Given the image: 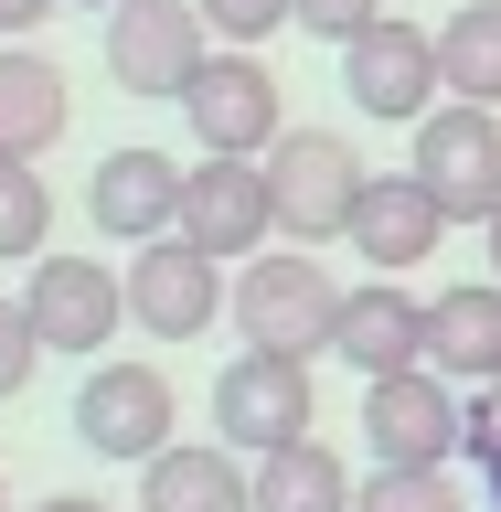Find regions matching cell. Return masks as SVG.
I'll list each match as a JSON object with an SVG mask.
<instances>
[{
	"mask_svg": "<svg viewBox=\"0 0 501 512\" xmlns=\"http://www.w3.org/2000/svg\"><path fill=\"white\" fill-rule=\"evenodd\" d=\"M363 150H352L342 128H278V150H267V192H278V235L288 246H331L352 235V203H363Z\"/></svg>",
	"mask_w": 501,
	"mask_h": 512,
	"instance_id": "6da1fadb",
	"label": "cell"
},
{
	"mask_svg": "<svg viewBox=\"0 0 501 512\" xmlns=\"http://www.w3.org/2000/svg\"><path fill=\"white\" fill-rule=\"evenodd\" d=\"M203 0H107L96 11V54H107V75H118L128 96H171L182 107V86L203 75Z\"/></svg>",
	"mask_w": 501,
	"mask_h": 512,
	"instance_id": "7a4b0ae2",
	"label": "cell"
},
{
	"mask_svg": "<svg viewBox=\"0 0 501 512\" xmlns=\"http://www.w3.org/2000/svg\"><path fill=\"white\" fill-rule=\"evenodd\" d=\"M416 182L448 203V224H491L501 214V107L438 96L416 118Z\"/></svg>",
	"mask_w": 501,
	"mask_h": 512,
	"instance_id": "3957f363",
	"label": "cell"
},
{
	"mask_svg": "<svg viewBox=\"0 0 501 512\" xmlns=\"http://www.w3.org/2000/svg\"><path fill=\"white\" fill-rule=\"evenodd\" d=\"M214 310H235V288H224V256L192 246L182 224L150 235V246H128V320L150 331V342H203Z\"/></svg>",
	"mask_w": 501,
	"mask_h": 512,
	"instance_id": "277c9868",
	"label": "cell"
},
{
	"mask_svg": "<svg viewBox=\"0 0 501 512\" xmlns=\"http://www.w3.org/2000/svg\"><path fill=\"white\" fill-rule=\"evenodd\" d=\"M331 320H342V288L320 267L310 246L288 256H246V278H235V331L256 352H331Z\"/></svg>",
	"mask_w": 501,
	"mask_h": 512,
	"instance_id": "5b68a950",
	"label": "cell"
},
{
	"mask_svg": "<svg viewBox=\"0 0 501 512\" xmlns=\"http://www.w3.org/2000/svg\"><path fill=\"white\" fill-rule=\"evenodd\" d=\"M22 310H32V331L54 352H75V363H96V352L128 331V278L107 267V256H32V278H22Z\"/></svg>",
	"mask_w": 501,
	"mask_h": 512,
	"instance_id": "8992f818",
	"label": "cell"
},
{
	"mask_svg": "<svg viewBox=\"0 0 501 512\" xmlns=\"http://www.w3.org/2000/svg\"><path fill=\"white\" fill-rule=\"evenodd\" d=\"M363 448H374V470H448V448H459V384L438 363L374 374L363 384Z\"/></svg>",
	"mask_w": 501,
	"mask_h": 512,
	"instance_id": "52a82bcc",
	"label": "cell"
},
{
	"mask_svg": "<svg viewBox=\"0 0 501 512\" xmlns=\"http://www.w3.org/2000/svg\"><path fill=\"white\" fill-rule=\"evenodd\" d=\"M171 374L160 363H86V384H75V406H64V427L96 448V459H160L171 448Z\"/></svg>",
	"mask_w": 501,
	"mask_h": 512,
	"instance_id": "ba28073f",
	"label": "cell"
},
{
	"mask_svg": "<svg viewBox=\"0 0 501 512\" xmlns=\"http://www.w3.org/2000/svg\"><path fill=\"white\" fill-rule=\"evenodd\" d=\"M214 438L224 448H288V438H310V352H235L214 374Z\"/></svg>",
	"mask_w": 501,
	"mask_h": 512,
	"instance_id": "9c48e42d",
	"label": "cell"
},
{
	"mask_svg": "<svg viewBox=\"0 0 501 512\" xmlns=\"http://www.w3.org/2000/svg\"><path fill=\"white\" fill-rule=\"evenodd\" d=\"M438 86H448L438 32H416V22H363L342 43V96L363 107V118H384V128H416L427 107H438Z\"/></svg>",
	"mask_w": 501,
	"mask_h": 512,
	"instance_id": "30bf717a",
	"label": "cell"
},
{
	"mask_svg": "<svg viewBox=\"0 0 501 512\" xmlns=\"http://www.w3.org/2000/svg\"><path fill=\"white\" fill-rule=\"evenodd\" d=\"M182 118H192V139H203V150L267 160V150H278V128H288V107H278V75L235 43V54H203V75L182 86Z\"/></svg>",
	"mask_w": 501,
	"mask_h": 512,
	"instance_id": "8fae6325",
	"label": "cell"
},
{
	"mask_svg": "<svg viewBox=\"0 0 501 512\" xmlns=\"http://www.w3.org/2000/svg\"><path fill=\"white\" fill-rule=\"evenodd\" d=\"M182 235L214 256H256L278 235V192H267V160H235V150H203V171L182 182Z\"/></svg>",
	"mask_w": 501,
	"mask_h": 512,
	"instance_id": "7c38bea8",
	"label": "cell"
},
{
	"mask_svg": "<svg viewBox=\"0 0 501 512\" xmlns=\"http://www.w3.org/2000/svg\"><path fill=\"white\" fill-rule=\"evenodd\" d=\"M438 235H448V203L416 182V160H406V171H374V182H363L342 246L374 256V278H406V267H427V256H438Z\"/></svg>",
	"mask_w": 501,
	"mask_h": 512,
	"instance_id": "4fadbf2b",
	"label": "cell"
},
{
	"mask_svg": "<svg viewBox=\"0 0 501 512\" xmlns=\"http://www.w3.org/2000/svg\"><path fill=\"white\" fill-rule=\"evenodd\" d=\"M182 160L171 150H107L96 160V182H86V214L107 246H150V235H171L182 224Z\"/></svg>",
	"mask_w": 501,
	"mask_h": 512,
	"instance_id": "5bb4252c",
	"label": "cell"
},
{
	"mask_svg": "<svg viewBox=\"0 0 501 512\" xmlns=\"http://www.w3.org/2000/svg\"><path fill=\"white\" fill-rule=\"evenodd\" d=\"M331 352H342L352 374H406V363H427V299H406L395 278H363L342 288V320H331Z\"/></svg>",
	"mask_w": 501,
	"mask_h": 512,
	"instance_id": "9a60e30c",
	"label": "cell"
},
{
	"mask_svg": "<svg viewBox=\"0 0 501 512\" xmlns=\"http://www.w3.org/2000/svg\"><path fill=\"white\" fill-rule=\"evenodd\" d=\"M139 512H256V470H235L224 438H171L160 459H139Z\"/></svg>",
	"mask_w": 501,
	"mask_h": 512,
	"instance_id": "2e32d148",
	"label": "cell"
},
{
	"mask_svg": "<svg viewBox=\"0 0 501 512\" xmlns=\"http://www.w3.org/2000/svg\"><path fill=\"white\" fill-rule=\"evenodd\" d=\"M427 363L448 384H491L501 374V278H470V288H438L427 299Z\"/></svg>",
	"mask_w": 501,
	"mask_h": 512,
	"instance_id": "e0dca14e",
	"label": "cell"
},
{
	"mask_svg": "<svg viewBox=\"0 0 501 512\" xmlns=\"http://www.w3.org/2000/svg\"><path fill=\"white\" fill-rule=\"evenodd\" d=\"M64 139V75L22 43H0V150L11 160H43Z\"/></svg>",
	"mask_w": 501,
	"mask_h": 512,
	"instance_id": "ac0fdd59",
	"label": "cell"
},
{
	"mask_svg": "<svg viewBox=\"0 0 501 512\" xmlns=\"http://www.w3.org/2000/svg\"><path fill=\"white\" fill-rule=\"evenodd\" d=\"M352 491H363V480H352L320 438L256 448V512H352Z\"/></svg>",
	"mask_w": 501,
	"mask_h": 512,
	"instance_id": "d6986e66",
	"label": "cell"
},
{
	"mask_svg": "<svg viewBox=\"0 0 501 512\" xmlns=\"http://www.w3.org/2000/svg\"><path fill=\"white\" fill-rule=\"evenodd\" d=\"M438 64H448V96H480L501 107V0H459L438 22Z\"/></svg>",
	"mask_w": 501,
	"mask_h": 512,
	"instance_id": "ffe728a7",
	"label": "cell"
},
{
	"mask_svg": "<svg viewBox=\"0 0 501 512\" xmlns=\"http://www.w3.org/2000/svg\"><path fill=\"white\" fill-rule=\"evenodd\" d=\"M43 246H54V192H43L32 160L0 150V267H32Z\"/></svg>",
	"mask_w": 501,
	"mask_h": 512,
	"instance_id": "44dd1931",
	"label": "cell"
},
{
	"mask_svg": "<svg viewBox=\"0 0 501 512\" xmlns=\"http://www.w3.org/2000/svg\"><path fill=\"white\" fill-rule=\"evenodd\" d=\"M352 512H480V491L459 470H374L352 491Z\"/></svg>",
	"mask_w": 501,
	"mask_h": 512,
	"instance_id": "7402d4cb",
	"label": "cell"
},
{
	"mask_svg": "<svg viewBox=\"0 0 501 512\" xmlns=\"http://www.w3.org/2000/svg\"><path fill=\"white\" fill-rule=\"evenodd\" d=\"M43 352H54V342L32 331V310H22V299H0V406L32 384V363H43Z\"/></svg>",
	"mask_w": 501,
	"mask_h": 512,
	"instance_id": "603a6c76",
	"label": "cell"
},
{
	"mask_svg": "<svg viewBox=\"0 0 501 512\" xmlns=\"http://www.w3.org/2000/svg\"><path fill=\"white\" fill-rule=\"evenodd\" d=\"M203 22H214L224 43H267V32L299 22V0H203Z\"/></svg>",
	"mask_w": 501,
	"mask_h": 512,
	"instance_id": "cb8c5ba5",
	"label": "cell"
},
{
	"mask_svg": "<svg viewBox=\"0 0 501 512\" xmlns=\"http://www.w3.org/2000/svg\"><path fill=\"white\" fill-rule=\"evenodd\" d=\"M363 22H384V0H299V32H320V43H352Z\"/></svg>",
	"mask_w": 501,
	"mask_h": 512,
	"instance_id": "d4e9b609",
	"label": "cell"
},
{
	"mask_svg": "<svg viewBox=\"0 0 501 512\" xmlns=\"http://www.w3.org/2000/svg\"><path fill=\"white\" fill-rule=\"evenodd\" d=\"M43 11H64V0H0V43H22V32L43 22Z\"/></svg>",
	"mask_w": 501,
	"mask_h": 512,
	"instance_id": "484cf974",
	"label": "cell"
},
{
	"mask_svg": "<svg viewBox=\"0 0 501 512\" xmlns=\"http://www.w3.org/2000/svg\"><path fill=\"white\" fill-rule=\"evenodd\" d=\"M470 491H480V502L501 512V448H480V459H470Z\"/></svg>",
	"mask_w": 501,
	"mask_h": 512,
	"instance_id": "4316f807",
	"label": "cell"
},
{
	"mask_svg": "<svg viewBox=\"0 0 501 512\" xmlns=\"http://www.w3.org/2000/svg\"><path fill=\"white\" fill-rule=\"evenodd\" d=\"M43 512H107V502H86V491H54V502H43Z\"/></svg>",
	"mask_w": 501,
	"mask_h": 512,
	"instance_id": "83f0119b",
	"label": "cell"
},
{
	"mask_svg": "<svg viewBox=\"0 0 501 512\" xmlns=\"http://www.w3.org/2000/svg\"><path fill=\"white\" fill-rule=\"evenodd\" d=\"M480 235H491V278H501V214H491V224H480Z\"/></svg>",
	"mask_w": 501,
	"mask_h": 512,
	"instance_id": "f1b7e54d",
	"label": "cell"
},
{
	"mask_svg": "<svg viewBox=\"0 0 501 512\" xmlns=\"http://www.w3.org/2000/svg\"><path fill=\"white\" fill-rule=\"evenodd\" d=\"M0 512H11V491H0Z\"/></svg>",
	"mask_w": 501,
	"mask_h": 512,
	"instance_id": "f546056e",
	"label": "cell"
},
{
	"mask_svg": "<svg viewBox=\"0 0 501 512\" xmlns=\"http://www.w3.org/2000/svg\"><path fill=\"white\" fill-rule=\"evenodd\" d=\"M491 395H501V374H491Z\"/></svg>",
	"mask_w": 501,
	"mask_h": 512,
	"instance_id": "4dcf8cb0",
	"label": "cell"
}]
</instances>
